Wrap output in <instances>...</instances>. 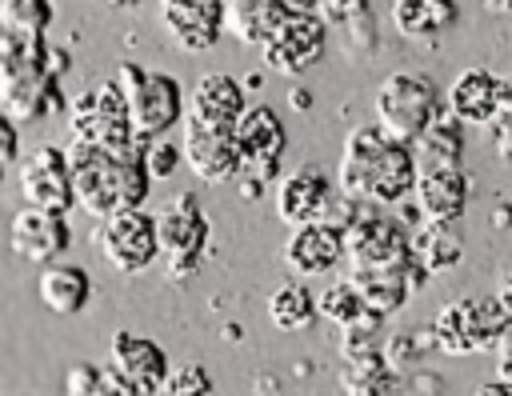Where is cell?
<instances>
[{"mask_svg": "<svg viewBox=\"0 0 512 396\" xmlns=\"http://www.w3.org/2000/svg\"><path fill=\"white\" fill-rule=\"evenodd\" d=\"M416 176H420L416 148L396 140L392 132H384L376 120L356 124L344 136V152H340V168H336L340 192L392 208L412 196Z\"/></svg>", "mask_w": 512, "mask_h": 396, "instance_id": "obj_1", "label": "cell"}, {"mask_svg": "<svg viewBox=\"0 0 512 396\" xmlns=\"http://www.w3.org/2000/svg\"><path fill=\"white\" fill-rule=\"evenodd\" d=\"M68 164H72V180H76V208H84L88 216H112L116 208H136L148 196V164L136 156H112L104 144L88 140V136H72V144L64 148Z\"/></svg>", "mask_w": 512, "mask_h": 396, "instance_id": "obj_2", "label": "cell"}, {"mask_svg": "<svg viewBox=\"0 0 512 396\" xmlns=\"http://www.w3.org/2000/svg\"><path fill=\"white\" fill-rule=\"evenodd\" d=\"M448 108L440 84L420 72V68H396L380 80L376 96H372V112H376V124L384 132H392L396 140L412 144L440 112Z\"/></svg>", "mask_w": 512, "mask_h": 396, "instance_id": "obj_3", "label": "cell"}, {"mask_svg": "<svg viewBox=\"0 0 512 396\" xmlns=\"http://www.w3.org/2000/svg\"><path fill=\"white\" fill-rule=\"evenodd\" d=\"M508 324H512V312L504 308L500 296H460V300H448L432 316L436 352H444V356L492 352Z\"/></svg>", "mask_w": 512, "mask_h": 396, "instance_id": "obj_4", "label": "cell"}, {"mask_svg": "<svg viewBox=\"0 0 512 396\" xmlns=\"http://www.w3.org/2000/svg\"><path fill=\"white\" fill-rule=\"evenodd\" d=\"M116 80L124 88V100H128V116H132V128L140 136H164L172 124H184V92H180V80L168 76V72H148L132 60H124L116 68Z\"/></svg>", "mask_w": 512, "mask_h": 396, "instance_id": "obj_5", "label": "cell"}, {"mask_svg": "<svg viewBox=\"0 0 512 396\" xmlns=\"http://www.w3.org/2000/svg\"><path fill=\"white\" fill-rule=\"evenodd\" d=\"M344 260L348 268H408L412 228L400 216H388L384 204H368L344 224Z\"/></svg>", "mask_w": 512, "mask_h": 396, "instance_id": "obj_6", "label": "cell"}, {"mask_svg": "<svg viewBox=\"0 0 512 396\" xmlns=\"http://www.w3.org/2000/svg\"><path fill=\"white\" fill-rule=\"evenodd\" d=\"M100 256L124 272V276H140L156 264L160 256V232H156V212H144V204L136 208H116L112 216H104L92 232Z\"/></svg>", "mask_w": 512, "mask_h": 396, "instance_id": "obj_7", "label": "cell"}, {"mask_svg": "<svg viewBox=\"0 0 512 396\" xmlns=\"http://www.w3.org/2000/svg\"><path fill=\"white\" fill-rule=\"evenodd\" d=\"M156 232H160V256L168 264V276H188L196 272L204 248H208V236H212V224L200 208V200L192 192H172L160 212H156Z\"/></svg>", "mask_w": 512, "mask_h": 396, "instance_id": "obj_8", "label": "cell"}, {"mask_svg": "<svg viewBox=\"0 0 512 396\" xmlns=\"http://www.w3.org/2000/svg\"><path fill=\"white\" fill-rule=\"evenodd\" d=\"M232 132H236V144L244 152L240 176L260 180V184L280 180V160H284V148H288V128H284L280 112L272 104H248L236 116Z\"/></svg>", "mask_w": 512, "mask_h": 396, "instance_id": "obj_9", "label": "cell"}, {"mask_svg": "<svg viewBox=\"0 0 512 396\" xmlns=\"http://www.w3.org/2000/svg\"><path fill=\"white\" fill-rule=\"evenodd\" d=\"M180 152H184V164L192 168V176H200L204 184L236 180L244 168V152L236 144L232 124H204V120L188 116L184 136H180Z\"/></svg>", "mask_w": 512, "mask_h": 396, "instance_id": "obj_10", "label": "cell"}, {"mask_svg": "<svg viewBox=\"0 0 512 396\" xmlns=\"http://www.w3.org/2000/svg\"><path fill=\"white\" fill-rule=\"evenodd\" d=\"M324 44H328V20L320 12H292L276 28V36L260 48V60L276 76H300L312 64H320Z\"/></svg>", "mask_w": 512, "mask_h": 396, "instance_id": "obj_11", "label": "cell"}, {"mask_svg": "<svg viewBox=\"0 0 512 396\" xmlns=\"http://www.w3.org/2000/svg\"><path fill=\"white\" fill-rule=\"evenodd\" d=\"M20 196L24 204L68 216V208L76 204V180H72L68 152L56 144H40L28 160H20Z\"/></svg>", "mask_w": 512, "mask_h": 396, "instance_id": "obj_12", "label": "cell"}, {"mask_svg": "<svg viewBox=\"0 0 512 396\" xmlns=\"http://www.w3.org/2000/svg\"><path fill=\"white\" fill-rule=\"evenodd\" d=\"M108 364L120 372V380L128 384V396H156L168 384V352L152 340V336H136V332H112L108 344Z\"/></svg>", "mask_w": 512, "mask_h": 396, "instance_id": "obj_13", "label": "cell"}, {"mask_svg": "<svg viewBox=\"0 0 512 396\" xmlns=\"http://www.w3.org/2000/svg\"><path fill=\"white\" fill-rule=\"evenodd\" d=\"M72 244V228H68V216L64 212H48V208H36V204H24L12 224H8V248L28 260V264H52V260H64Z\"/></svg>", "mask_w": 512, "mask_h": 396, "instance_id": "obj_14", "label": "cell"}, {"mask_svg": "<svg viewBox=\"0 0 512 396\" xmlns=\"http://www.w3.org/2000/svg\"><path fill=\"white\" fill-rule=\"evenodd\" d=\"M228 0H156V16L180 52H208L224 28Z\"/></svg>", "mask_w": 512, "mask_h": 396, "instance_id": "obj_15", "label": "cell"}, {"mask_svg": "<svg viewBox=\"0 0 512 396\" xmlns=\"http://www.w3.org/2000/svg\"><path fill=\"white\" fill-rule=\"evenodd\" d=\"M284 264L292 276H324L332 272L340 260H344V228L328 216L320 220H308V224H296L284 240Z\"/></svg>", "mask_w": 512, "mask_h": 396, "instance_id": "obj_16", "label": "cell"}, {"mask_svg": "<svg viewBox=\"0 0 512 396\" xmlns=\"http://www.w3.org/2000/svg\"><path fill=\"white\" fill-rule=\"evenodd\" d=\"M332 200H336V184L316 164H300V168H292L288 176L276 180V216L288 228L328 216Z\"/></svg>", "mask_w": 512, "mask_h": 396, "instance_id": "obj_17", "label": "cell"}, {"mask_svg": "<svg viewBox=\"0 0 512 396\" xmlns=\"http://www.w3.org/2000/svg\"><path fill=\"white\" fill-rule=\"evenodd\" d=\"M412 196H416V204L424 208L428 220H460L468 200H472V176L464 172V164H456V168H420Z\"/></svg>", "mask_w": 512, "mask_h": 396, "instance_id": "obj_18", "label": "cell"}, {"mask_svg": "<svg viewBox=\"0 0 512 396\" xmlns=\"http://www.w3.org/2000/svg\"><path fill=\"white\" fill-rule=\"evenodd\" d=\"M444 100H448V108L464 124H492L496 104H500V76L488 72L484 64H472V68H464V72L452 76Z\"/></svg>", "mask_w": 512, "mask_h": 396, "instance_id": "obj_19", "label": "cell"}, {"mask_svg": "<svg viewBox=\"0 0 512 396\" xmlns=\"http://www.w3.org/2000/svg\"><path fill=\"white\" fill-rule=\"evenodd\" d=\"M36 296L48 312L56 316H80L92 300V276L88 268L80 264H68V260H52L40 268L36 276Z\"/></svg>", "mask_w": 512, "mask_h": 396, "instance_id": "obj_20", "label": "cell"}, {"mask_svg": "<svg viewBox=\"0 0 512 396\" xmlns=\"http://www.w3.org/2000/svg\"><path fill=\"white\" fill-rule=\"evenodd\" d=\"M288 16H292V8H288L284 0H228V4H224V28H228L240 44H248V48H256V52L276 36V28H280Z\"/></svg>", "mask_w": 512, "mask_h": 396, "instance_id": "obj_21", "label": "cell"}, {"mask_svg": "<svg viewBox=\"0 0 512 396\" xmlns=\"http://www.w3.org/2000/svg\"><path fill=\"white\" fill-rule=\"evenodd\" d=\"M244 108H248L244 80H236L228 72H204L192 84V108H188V116H196L204 124H236V116Z\"/></svg>", "mask_w": 512, "mask_h": 396, "instance_id": "obj_22", "label": "cell"}, {"mask_svg": "<svg viewBox=\"0 0 512 396\" xmlns=\"http://www.w3.org/2000/svg\"><path fill=\"white\" fill-rule=\"evenodd\" d=\"M340 388L352 392V396H392V392H404L408 380L388 364L384 344H380V348H368L360 356H344Z\"/></svg>", "mask_w": 512, "mask_h": 396, "instance_id": "obj_23", "label": "cell"}, {"mask_svg": "<svg viewBox=\"0 0 512 396\" xmlns=\"http://www.w3.org/2000/svg\"><path fill=\"white\" fill-rule=\"evenodd\" d=\"M392 28L404 40H436L460 20L456 0H392Z\"/></svg>", "mask_w": 512, "mask_h": 396, "instance_id": "obj_24", "label": "cell"}, {"mask_svg": "<svg viewBox=\"0 0 512 396\" xmlns=\"http://www.w3.org/2000/svg\"><path fill=\"white\" fill-rule=\"evenodd\" d=\"M464 128H468V124H464L452 108H444V112L412 140L420 168H456V164H464V152H468Z\"/></svg>", "mask_w": 512, "mask_h": 396, "instance_id": "obj_25", "label": "cell"}, {"mask_svg": "<svg viewBox=\"0 0 512 396\" xmlns=\"http://www.w3.org/2000/svg\"><path fill=\"white\" fill-rule=\"evenodd\" d=\"M412 252L436 272H452L464 260V236L456 228V220H424L412 232Z\"/></svg>", "mask_w": 512, "mask_h": 396, "instance_id": "obj_26", "label": "cell"}, {"mask_svg": "<svg viewBox=\"0 0 512 396\" xmlns=\"http://www.w3.org/2000/svg\"><path fill=\"white\" fill-rule=\"evenodd\" d=\"M316 316H320V304H316V292L304 284V276L300 280H284L280 288H272V296H268L272 328H280V332H308L316 324Z\"/></svg>", "mask_w": 512, "mask_h": 396, "instance_id": "obj_27", "label": "cell"}, {"mask_svg": "<svg viewBox=\"0 0 512 396\" xmlns=\"http://www.w3.org/2000/svg\"><path fill=\"white\" fill-rule=\"evenodd\" d=\"M364 296V304L380 316H392L404 308V300L412 296V284L404 276V268H352L348 272Z\"/></svg>", "mask_w": 512, "mask_h": 396, "instance_id": "obj_28", "label": "cell"}, {"mask_svg": "<svg viewBox=\"0 0 512 396\" xmlns=\"http://www.w3.org/2000/svg\"><path fill=\"white\" fill-rule=\"evenodd\" d=\"M316 304H320V316L332 320L336 328H344V324H352V320H360L368 312V304H364V296H360V288H356L352 276L324 284L320 296H316Z\"/></svg>", "mask_w": 512, "mask_h": 396, "instance_id": "obj_29", "label": "cell"}, {"mask_svg": "<svg viewBox=\"0 0 512 396\" xmlns=\"http://www.w3.org/2000/svg\"><path fill=\"white\" fill-rule=\"evenodd\" d=\"M428 352H436L432 324L420 328V332H392V336H384V356H388V364H392L400 376H412V372L424 364Z\"/></svg>", "mask_w": 512, "mask_h": 396, "instance_id": "obj_30", "label": "cell"}, {"mask_svg": "<svg viewBox=\"0 0 512 396\" xmlns=\"http://www.w3.org/2000/svg\"><path fill=\"white\" fill-rule=\"evenodd\" d=\"M48 20H52V4L48 0H0V32L44 36Z\"/></svg>", "mask_w": 512, "mask_h": 396, "instance_id": "obj_31", "label": "cell"}, {"mask_svg": "<svg viewBox=\"0 0 512 396\" xmlns=\"http://www.w3.org/2000/svg\"><path fill=\"white\" fill-rule=\"evenodd\" d=\"M340 44L352 60H372L376 44H380V32H376V20H372V8L360 12V16H348L340 24Z\"/></svg>", "mask_w": 512, "mask_h": 396, "instance_id": "obj_32", "label": "cell"}, {"mask_svg": "<svg viewBox=\"0 0 512 396\" xmlns=\"http://www.w3.org/2000/svg\"><path fill=\"white\" fill-rule=\"evenodd\" d=\"M164 392L168 396H208L212 392V376H208V368L204 364H176L172 372H168V384H164Z\"/></svg>", "mask_w": 512, "mask_h": 396, "instance_id": "obj_33", "label": "cell"}, {"mask_svg": "<svg viewBox=\"0 0 512 396\" xmlns=\"http://www.w3.org/2000/svg\"><path fill=\"white\" fill-rule=\"evenodd\" d=\"M64 392H68V396H100V392H108V388H104V368H96V364H88V360L72 364V368L64 372Z\"/></svg>", "mask_w": 512, "mask_h": 396, "instance_id": "obj_34", "label": "cell"}, {"mask_svg": "<svg viewBox=\"0 0 512 396\" xmlns=\"http://www.w3.org/2000/svg\"><path fill=\"white\" fill-rule=\"evenodd\" d=\"M180 160H184V152H180L176 144H164L160 136H152V140H148L144 164H148V172H152V176H172Z\"/></svg>", "mask_w": 512, "mask_h": 396, "instance_id": "obj_35", "label": "cell"}, {"mask_svg": "<svg viewBox=\"0 0 512 396\" xmlns=\"http://www.w3.org/2000/svg\"><path fill=\"white\" fill-rule=\"evenodd\" d=\"M360 12H368V0H324V8H320V16L328 24H344L348 16H360Z\"/></svg>", "mask_w": 512, "mask_h": 396, "instance_id": "obj_36", "label": "cell"}, {"mask_svg": "<svg viewBox=\"0 0 512 396\" xmlns=\"http://www.w3.org/2000/svg\"><path fill=\"white\" fill-rule=\"evenodd\" d=\"M448 384L440 380V372H428V368H416L412 380H408V392H444Z\"/></svg>", "mask_w": 512, "mask_h": 396, "instance_id": "obj_37", "label": "cell"}, {"mask_svg": "<svg viewBox=\"0 0 512 396\" xmlns=\"http://www.w3.org/2000/svg\"><path fill=\"white\" fill-rule=\"evenodd\" d=\"M488 228H492V232H508V228H512V200H508V196H500V200L492 204Z\"/></svg>", "mask_w": 512, "mask_h": 396, "instance_id": "obj_38", "label": "cell"}, {"mask_svg": "<svg viewBox=\"0 0 512 396\" xmlns=\"http://www.w3.org/2000/svg\"><path fill=\"white\" fill-rule=\"evenodd\" d=\"M492 148H496V160L512 168V128H496L492 124Z\"/></svg>", "mask_w": 512, "mask_h": 396, "instance_id": "obj_39", "label": "cell"}, {"mask_svg": "<svg viewBox=\"0 0 512 396\" xmlns=\"http://www.w3.org/2000/svg\"><path fill=\"white\" fill-rule=\"evenodd\" d=\"M476 392H480V396H512V376L496 372V380H484Z\"/></svg>", "mask_w": 512, "mask_h": 396, "instance_id": "obj_40", "label": "cell"}, {"mask_svg": "<svg viewBox=\"0 0 512 396\" xmlns=\"http://www.w3.org/2000/svg\"><path fill=\"white\" fill-rule=\"evenodd\" d=\"M492 120H512V76H500V104Z\"/></svg>", "mask_w": 512, "mask_h": 396, "instance_id": "obj_41", "label": "cell"}, {"mask_svg": "<svg viewBox=\"0 0 512 396\" xmlns=\"http://www.w3.org/2000/svg\"><path fill=\"white\" fill-rule=\"evenodd\" d=\"M496 296H500V300H504V308L512 312V268L504 272V280H500V288H496Z\"/></svg>", "mask_w": 512, "mask_h": 396, "instance_id": "obj_42", "label": "cell"}, {"mask_svg": "<svg viewBox=\"0 0 512 396\" xmlns=\"http://www.w3.org/2000/svg\"><path fill=\"white\" fill-rule=\"evenodd\" d=\"M292 12H320L324 8V0H284Z\"/></svg>", "mask_w": 512, "mask_h": 396, "instance_id": "obj_43", "label": "cell"}, {"mask_svg": "<svg viewBox=\"0 0 512 396\" xmlns=\"http://www.w3.org/2000/svg\"><path fill=\"white\" fill-rule=\"evenodd\" d=\"M484 12H492V16H508V12H512V0H484Z\"/></svg>", "mask_w": 512, "mask_h": 396, "instance_id": "obj_44", "label": "cell"}, {"mask_svg": "<svg viewBox=\"0 0 512 396\" xmlns=\"http://www.w3.org/2000/svg\"><path fill=\"white\" fill-rule=\"evenodd\" d=\"M308 104H312V96H308V92H300V88H296V92H292V108H308Z\"/></svg>", "mask_w": 512, "mask_h": 396, "instance_id": "obj_45", "label": "cell"}, {"mask_svg": "<svg viewBox=\"0 0 512 396\" xmlns=\"http://www.w3.org/2000/svg\"><path fill=\"white\" fill-rule=\"evenodd\" d=\"M104 4H112V8H136L140 0H104Z\"/></svg>", "mask_w": 512, "mask_h": 396, "instance_id": "obj_46", "label": "cell"}, {"mask_svg": "<svg viewBox=\"0 0 512 396\" xmlns=\"http://www.w3.org/2000/svg\"><path fill=\"white\" fill-rule=\"evenodd\" d=\"M508 20H512V12H508Z\"/></svg>", "mask_w": 512, "mask_h": 396, "instance_id": "obj_47", "label": "cell"}]
</instances>
